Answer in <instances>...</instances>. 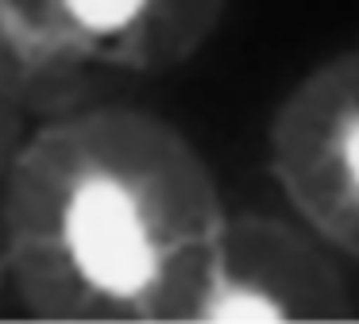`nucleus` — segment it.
<instances>
[{
	"label": "nucleus",
	"mask_w": 359,
	"mask_h": 324,
	"mask_svg": "<svg viewBox=\"0 0 359 324\" xmlns=\"http://www.w3.org/2000/svg\"><path fill=\"white\" fill-rule=\"evenodd\" d=\"M224 216L178 123L140 104L62 108L0 174L4 282L43 320L189 324Z\"/></svg>",
	"instance_id": "1"
},
{
	"label": "nucleus",
	"mask_w": 359,
	"mask_h": 324,
	"mask_svg": "<svg viewBox=\"0 0 359 324\" xmlns=\"http://www.w3.org/2000/svg\"><path fill=\"white\" fill-rule=\"evenodd\" d=\"M266 174L290 216L359 266V43L282 93L266 123Z\"/></svg>",
	"instance_id": "2"
},
{
	"label": "nucleus",
	"mask_w": 359,
	"mask_h": 324,
	"mask_svg": "<svg viewBox=\"0 0 359 324\" xmlns=\"http://www.w3.org/2000/svg\"><path fill=\"white\" fill-rule=\"evenodd\" d=\"M232 0H0V20L50 74H170L212 43Z\"/></svg>",
	"instance_id": "4"
},
{
	"label": "nucleus",
	"mask_w": 359,
	"mask_h": 324,
	"mask_svg": "<svg viewBox=\"0 0 359 324\" xmlns=\"http://www.w3.org/2000/svg\"><path fill=\"white\" fill-rule=\"evenodd\" d=\"M39 81L43 77L35 74V66L24 58V50L0 20V174L12 162L16 147L24 143V135L32 131Z\"/></svg>",
	"instance_id": "5"
},
{
	"label": "nucleus",
	"mask_w": 359,
	"mask_h": 324,
	"mask_svg": "<svg viewBox=\"0 0 359 324\" xmlns=\"http://www.w3.org/2000/svg\"><path fill=\"white\" fill-rule=\"evenodd\" d=\"M359 316L348 262L294 216L228 212L189 324H340Z\"/></svg>",
	"instance_id": "3"
},
{
	"label": "nucleus",
	"mask_w": 359,
	"mask_h": 324,
	"mask_svg": "<svg viewBox=\"0 0 359 324\" xmlns=\"http://www.w3.org/2000/svg\"><path fill=\"white\" fill-rule=\"evenodd\" d=\"M0 282H4V255H0Z\"/></svg>",
	"instance_id": "6"
}]
</instances>
